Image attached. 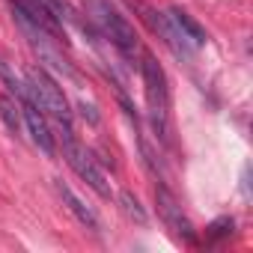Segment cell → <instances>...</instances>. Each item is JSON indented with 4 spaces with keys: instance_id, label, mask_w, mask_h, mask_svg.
Segmentation results:
<instances>
[{
    "instance_id": "obj_1",
    "label": "cell",
    "mask_w": 253,
    "mask_h": 253,
    "mask_svg": "<svg viewBox=\"0 0 253 253\" xmlns=\"http://www.w3.org/2000/svg\"><path fill=\"white\" fill-rule=\"evenodd\" d=\"M86 15L95 24V30L125 57V60H134L140 57V42L137 33L131 27V21L125 18L110 0H86Z\"/></svg>"
},
{
    "instance_id": "obj_2",
    "label": "cell",
    "mask_w": 253,
    "mask_h": 253,
    "mask_svg": "<svg viewBox=\"0 0 253 253\" xmlns=\"http://www.w3.org/2000/svg\"><path fill=\"white\" fill-rule=\"evenodd\" d=\"M140 75H143V89H146V107L152 116V128L161 140H167L170 134V89H167V75L161 69V63L140 51Z\"/></svg>"
},
{
    "instance_id": "obj_3",
    "label": "cell",
    "mask_w": 253,
    "mask_h": 253,
    "mask_svg": "<svg viewBox=\"0 0 253 253\" xmlns=\"http://www.w3.org/2000/svg\"><path fill=\"white\" fill-rule=\"evenodd\" d=\"M24 84H27V95L24 98H30L45 116H51L60 125V128H72V104H69L63 86L48 75V69H42V66L30 69Z\"/></svg>"
},
{
    "instance_id": "obj_4",
    "label": "cell",
    "mask_w": 253,
    "mask_h": 253,
    "mask_svg": "<svg viewBox=\"0 0 253 253\" xmlns=\"http://www.w3.org/2000/svg\"><path fill=\"white\" fill-rule=\"evenodd\" d=\"M63 155H66V161H69V167L101 197V200H110L113 197V191H110V185H107V176L101 173V167L95 164V158H92V152L86 149V146H81V140L75 137V128H63Z\"/></svg>"
},
{
    "instance_id": "obj_5",
    "label": "cell",
    "mask_w": 253,
    "mask_h": 253,
    "mask_svg": "<svg viewBox=\"0 0 253 253\" xmlns=\"http://www.w3.org/2000/svg\"><path fill=\"white\" fill-rule=\"evenodd\" d=\"M155 206H158V214H161V220L167 223V229H173V235H179V238L188 241V244L197 238L194 223L188 220V214L182 211L176 194H173L167 185H158V188H155Z\"/></svg>"
},
{
    "instance_id": "obj_6",
    "label": "cell",
    "mask_w": 253,
    "mask_h": 253,
    "mask_svg": "<svg viewBox=\"0 0 253 253\" xmlns=\"http://www.w3.org/2000/svg\"><path fill=\"white\" fill-rule=\"evenodd\" d=\"M21 101V113H24V128L30 134V140L36 143V149L48 158L57 155V134L51 131V125H48V116L30 101V98H18Z\"/></svg>"
},
{
    "instance_id": "obj_7",
    "label": "cell",
    "mask_w": 253,
    "mask_h": 253,
    "mask_svg": "<svg viewBox=\"0 0 253 253\" xmlns=\"http://www.w3.org/2000/svg\"><path fill=\"white\" fill-rule=\"evenodd\" d=\"M167 18H170V24H173V30L179 33V39H182V45L188 48V54L194 57L203 45H206V30L185 12V9H179V6H173V9H167Z\"/></svg>"
},
{
    "instance_id": "obj_8",
    "label": "cell",
    "mask_w": 253,
    "mask_h": 253,
    "mask_svg": "<svg viewBox=\"0 0 253 253\" xmlns=\"http://www.w3.org/2000/svg\"><path fill=\"white\" fill-rule=\"evenodd\" d=\"M54 191H57V197L63 200V206L78 217V223H84V226H86V229H92V232H98V229H101L98 214H95V211H92V209H89V206H86V203L72 191V188H69V185H63V179H57V182H54Z\"/></svg>"
},
{
    "instance_id": "obj_9",
    "label": "cell",
    "mask_w": 253,
    "mask_h": 253,
    "mask_svg": "<svg viewBox=\"0 0 253 253\" xmlns=\"http://www.w3.org/2000/svg\"><path fill=\"white\" fill-rule=\"evenodd\" d=\"M0 119H3L6 131L12 137H21V131H24V113H21V101L12 92H0Z\"/></svg>"
},
{
    "instance_id": "obj_10",
    "label": "cell",
    "mask_w": 253,
    "mask_h": 253,
    "mask_svg": "<svg viewBox=\"0 0 253 253\" xmlns=\"http://www.w3.org/2000/svg\"><path fill=\"white\" fill-rule=\"evenodd\" d=\"M119 203H122V211L128 214L131 220H137V223H146V220H149L146 211H143V206H140V200H137L131 191H122V194H119Z\"/></svg>"
}]
</instances>
